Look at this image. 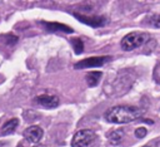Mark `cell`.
<instances>
[{
  "mask_svg": "<svg viewBox=\"0 0 160 147\" xmlns=\"http://www.w3.org/2000/svg\"><path fill=\"white\" fill-rule=\"evenodd\" d=\"M42 24L50 31H62V33H72L74 31L70 26H68L65 24H60V23H49V21H46V23H42Z\"/></svg>",
  "mask_w": 160,
  "mask_h": 147,
  "instance_id": "cell-8",
  "label": "cell"
},
{
  "mask_svg": "<svg viewBox=\"0 0 160 147\" xmlns=\"http://www.w3.org/2000/svg\"><path fill=\"white\" fill-rule=\"evenodd\" d=\"M148 40H149V35L148 34L141 33V31H132V33H129L128 35H125L121 39L120 45H121V48L124 50L130 52V50H134V49L141 46Z\"/></svg>",
  "mask_w": 160,
  "mask_h": 147,
  "instance_id": "cell-2",
  "label": "cell"
},
{
  "mask_svg": "<svg viewBox=\"0 0 160 147\" xmlns=\"http://www.w3.org/2000/svg\"><path fill=\"white\" fill-rule=\"evenodd\" d=\"M95 139H96L95 132H92L91 129H80L74 134L71 139V146L72 147H91Z\"/></svg>",
  "mask_w": 160,
  "mask_h": 147,
  "instance_id": "cell-3",
  "label": "cell"
},
{
  "mask_svg": "<svg viewBox=\"0 0 160 147\" xmlns=\"http://www.w3.org/2000/svg\"><path fill=\"white\" fill-rule=\"evenodd\" d=\"M19 147H22V143H20V144H19Z\"/></svg>",
  "mask_w": 160,
  "mask_h": 147,
  "instance_id": "cell-16",
  "label": "cell"
},
{
  "mask_svg": "<svg viewBox=\"0 0 160 147\" xmlns=\"http://www.w3.org/2000/svg\"><path fill=\"white\" fill-rule=\"evenodd\" d=\"M36 102L45 108H55L60 103L59 98L52 94H41V95L36 97Z\"/></svg>",
  "mask_w": 160,
  "mask_h": 147,
  "instance_id": "cell-7",
  "label": "cell"
},
{
  "mask_svg": "<svg viewBox=\"0 0 160 147\" xmlns=\"http://www.w3.org/2000/svg\"><path fill=\"white\" fill-rule=\"evenodd\" d=\"M146 133H148V131H146L145 127H139V128L135 129V136H136L138 138H142V137H145Z\"/></svg>",
  "mask_w": 160,
  "mask_h": 147,
  "instance_id": "cell-14",
  "label": "cell"
},
{
  "mask_svg": "<svg viewBox=\"0 0 160 147\" xmlns=\"http://www.w3.org/2000/svg\"><path fill=\"white\" fill-rule=\"evenodd\" d=\"M144 147H151V146H144Z\"/></svg>",
  "mask_w": 160,
  "mask_h": 147,
  "instance_id": "cell-17",
  "label": "cell"
},
{
  "mask_svg": "<svg viewBox=\"0 0 160 147\" xmlns=\"http://www.w3.org/2000/svg\"><path fill=\"white\" fill-rule=\"evenodd\" d=\"M142 111L139 109L138 107L132 106H116L109 108L104 118L109 123H115V124H122V123H129L132 121H136L141 117Z\"/></svg>",
  "mask_w": 160,
  "mask_h": 147,
  "instance_id": "cell-1",
  "label": "cell"
},
{
  "mask_svg": "<svg viewBox=\"0 0 160 147\" xmlns=\"http://www.w3.org/2000/svg\"><path fill=\"white\" fill-rule=\"evenodd\" d=\"M71 43H72V46H74V52H75L76 54H80V53L84 50V43H82V40H80L79 38L72 39Z\"/></svg>",
  "mask_w": 160,
  "mask_h": 147,
  "instance_id": "cell-12",
  "label": "cell"
},
{
  "mask_svg": "<svg viewBox=\"0 0 160 147\" xmlns=\"http://www.w3.org/2000/svg\"><path fill=\"white\" fill-rule=\"evenodd\" d=\"M148 24L152 25V26H156V28H160V15H154V16H150L148 20H146Z\"/></svg>",
  "mask_w": 160,
  "mask_h": 147,
  "instance_id": "cell-13",
  "label": "cell"
},
{
  "mask_svg": "<svg viewBox=\"0 0 160 147\" xmlns=\"http://www.w3.org/2000/svg\"><path fill=\"white\" fill-rule=\"evenodd\" d=\"M22 134H24V137H25V139L28 142H30V143H38L42 138L44 131L39 126H31V127H28L24 131Z\"/></svg>",
  "mask_w": 160,
  "mask_h": 147,
  "instance_id": "cell-6",
  "label": "cell"
},
{
  "mask_svg": "<svg viewBox=\"0 0 160 147\" xmlns=\"http://www.w3.org/2000/svg\"><path fill=\"white\" fill-rule=\"evenodd\" d=\"M101 75H102L101 72H95V70L88 73L86 74V83H88V85L89 87H95L99 83V80L101 79Z\"/></svg>",
  "mask_w": 160,
  "mask_h": 147,
  "instance_id": "cell-10",
  "label": "cell"
},
{
  "mask_svg": "<svg viewBox=\"0 0 160 147\" xmlns=\"http://www.w3.org/2000/svg\"><path fill=\"white\" fill-rule=\"evenodd\" d=\"M34 147H46V146H44V144H38V146H34Z\"/></svg>",
  "mask_w": 160,
  "mask_h": 147,
  "instance_id": "cell-15",
  "label": "cell"
},
{
  "mask_svg": "<svg viewBox=\"0 0 160 147\" xmlns=\"http://www.w3.org/2000/svg\"><path fill=\"white\" fill-rule=\"evenodd\" d=\"M122 137H124V131H121V129H115V131H111L109 133V141H110L111 144L120 143Z\"/></svg>",
  "mask_w": 160,
  "mask_h": 147,
  "instance_id": "cell-11",
  "label": "cell"
},
{
  "mask_svg": "<svg viewBox=\"0 0 160 147\" xmlns=\"http://www.w3.org/2000/svg\"><path fill=\"white\" fill-rule=\"evenodd\" d=\"M74 16L79 21H81V23H84V24H86V25H89L91 28H100V26H102V25L106 24V18L102 16V15H99V16H88V15H82V14L75 13Z\"/></svg>",
  "mask_w": 160,
  "mask_h": 147,
  "instance_id": "cell-5",
  "label": "cell"
},
{
  "mask_svg": "<svg viewBox=\"0 0 160 147\" xmlns=\"http://www.w3.org/2000/svg\"><path fill=\"white\" fill-rule=\"evenodd\" d=\"M111 58L109 55L104 57V55H100V57H90V58H86V59H82V60H79L74 67L76 69H85V68H92V67H101L102 64H105L106 62H109Z\"/></svg>",
  "mask_w": 160,
  "mask_h": 147,
  "instance_id": "cell-4",
  "label": "cell"
},
{
  "mask_svg": "<svg viewBox=\"0 0 160 147\" xmlns=\"http://www.w3.org/2000/svg\"><path fill=\"white\" fill-rule=\"evenodd\" d=\"M18 124H19V119H18V118H11V119H9L6 123L2 124V127H1V129H0V134L4 136V134H10V133H12V132L16 129Z\"/></svg>",
  "mask_w": 160,
  "mask_h": 147,
  "instance_id": "cell-9",
  "label": "cell"
}]
</instances>
